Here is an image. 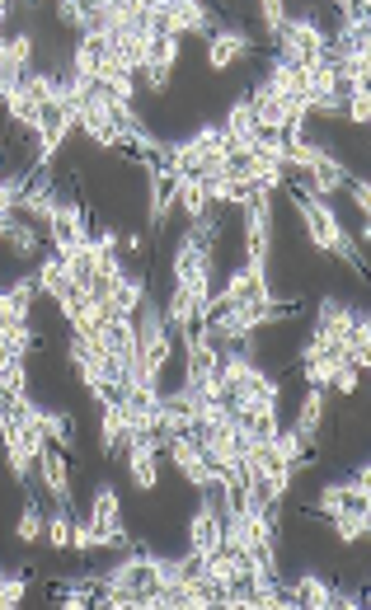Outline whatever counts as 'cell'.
<instances>
[{
	"mask_svg": "<svg viewBox=\"0 0 371 610\" xmlns=\"http://www.w3.org/2000/svg\"><path fill=\"white\" fill-rule=\"evenodd\" d=\"M296 207H301V221H306L310 230V244L315 249H325V254H339V259H348L362 273L367 263H362V249H357L353 240H348V230L339 226V216L325 207V198H310V193H296Z\"/></svg>",
	"mask_w": 371,
	"mask_h": 610,
	"instance_id": "6da1fadb",
	"label": "cell"
},
{
	"mask_svg": "<svg viewBox=\"0 0 371 610\" xmlns=\"http://www.w3.org/2000/svg\"><path fill=\"white\" fill-rule=\"evenodd\" d=\"M278 43H282L278 57L287 61V66H296V71H315V66L329 57V38L315 29V19H287V29L278 33Z\"/></svg>",
	"mask_w": 371,
	"mask_h": 610,
	"instance_id": "7a4b0ae2",
	"label": "cell"
},
{
	"mask_svg": "<svg viewBox=\"0 0 371 610\" xmlns=\"http://www.w3.org/2000/svg\"><path fill=\"white\" fill-rule=\"evenodd\" d=\"M292 310H296L292 301H278V305H231V310H217V315L202 324V329H207V334H221V338H245L249 329H259V324L287 320Z\"/></svg>",
	"mask_w": 371,
	"mask_h": 610,
	"instance_id": "3957f363",
	"label": "cell"
},
{
	"mask_svg": "<svg viewBox=\"0 0 371 610\" xmlns=\"http://www.w3.org/2000/svg\"><path fill=\"white\" fill-rule=\"evenodd\" d=\"M268 230H273V193L249 188L245 198V254L249 263H268Z\"/></svg>",
	"mask_w": 371,
	"mask_h": 610,
	"instance_id": "277c9868",
	"label": "cell"
},
{
	"mask_svg": "<svg viewBox=\"0 0 371 610\" xmlns=\"http://www.w3.org/2000/svg\"><path fill=\"white\" fill-rule=\"evenodd\" d=\"M221 549V507H217V493L207 488L198 503V517L188 526V559H212Z\"/></svg>",
	"mask_w": 371,
	"mask_h": 610,
	"instance_id": "5b68a950",
	"label": "cell"
},
{
	"mask_svg": "<svg viewBox=\"0 0 371 610\" xmlns=\"http://www.w3.org/2000/svg\"><path fill=\"white\" fill-rule=\"evenodd\" d=\"M90 526L99 535V549L104 545H132V535L123 526V503H118V493L109 484L94 493V507H90Z\"/></svg>",
	"mask_w": 371,
	"mask_h": 610,
	"instance_id": "8992f818",
	"label": "cell"
},
{
	"mask_svg": "<svg viewBox=\"0 0 371 610\" xmlns=\"http://www.w3.org/2000/svg\"><path fill=\"white\" fill-rule=\"evenodd\" d=\"M155 5H160V33L184 38V33L212 29V10L198 5V0H155Z\"/></svg>",
	"mask_w": 371,
	"mask_h": 610,
	"instance_id": "52a82bcc",
	"label": "cell"
},
{
	"mask_svg": "<svg viewBox=\"0 0 371 610\" xmlns=\"http://www.w3.org/2000/svg\"><path fill=\"white\" fill-rule=\"evenodd\" d=\"M76 132V122H71V113L57 104H47L43 113H38V165H52V155L62 151V141Z\"/></svg>",
	"mask_w": 371,
	"mask_h": 610,
	"instance_id": "ba28073f",
	"label": "cell"
},
{
	"mask_svg": "<svg viewBox=\"0 0 371 610\" xmlns=\"http://www.w3.org/2000/svg\"><path fill=\"white\" fill-rule=\"evenodd\" d=\"M127 442V470H132V484L137 488H155V479H160V465H155V451H160V432H151V437H123Z\"/></svg>",
	"mask_w": 371,
	"mask_h": 610,
	"instance_id": "9c48e42d",
	"label": "cell"
},
{
	"mask_svg": "<svg viewBox=\"0 0 371 610\" xmlns=\"http://www.w3.org/2000/svg\"><path fill=\"white\" fill-rule=\"evenodd\" d=\"M184 343H188V371H184V385H193V390H198L202 381H212V376H217L221 352L212 348V334H207V329H198V334H184Z\"/></svg>",
	"mask_w": 371,
	"mask_h": 610,
	"instance_id": "30bf717a",
	"label": "cell"
},
{
	"mask_svg": "<svg viewBox=\"0 0 371 610\" xmlns=\"http://www.w3.org/2000/svg\"><path fill=\"white\" fill-rule=\"evenodd\" d=\"M29 57H33V38L29 33H15L0 43V94L15 90L19 80L29 76Z\"/></svg>",
	"mask_w": 371,
	"mask_h": 610,
	"instance_id": "8fae6325",
	"label": "cell"
},
{
	"mask_svg": "<svg viewBox=\"0 0 371 610\" xmlns=\"http://www.w3.org/2000/svg\"><path fill=\"white\" fill-rule=\"evenodd\" d=\"M306 174H310V198H325V193H334L339 183H348V169L339 165V155H329V151H310L306 160Z\"/></svg>",
	"mask_w": 371,
	"mask_h": 610,
	"instance_id": "7c38bea8",
	"label": "cell"
},
{
	"mask_svg": "<svg viewBox=\"0 0 371 610\" xmlns=\"http://www.w3.org/2000/svg\"><path fill=\"white\" fill-rule=\"evenodd\" d=\"M38 474H43V488H47V493H52V498H57L62 507H71V470H66V456L52 442L38 451Z\"/></svg>",
	"mask_w": 371,
	"mask_h": 610,
	"instance_id": "4fadbf2b",
	"label": "cell"
},
{
	"mask_svg": "<svg viewBox=\"0 0 371 610\" xmlns=\"http://www.w3.org/2000/svg\"><path fill=\"white\" fill-rule=\"evenodd\" d=\"M278 587H282V596H287V601H301V606H310V610L339 606V592H334L325 578H315V573H310V578H301V582H278Z\"/></svg>",
	"mask_w": 371,
	"mask_h": 610,
	"instance_id": "5bb4252c",
	"label": "cell"
},
{
	"mask_svg": "<svg viewBox=\"0 0 371 610\" xmlns=\"http://www.w3.org/2000/svg\"><path fill=\"white\" fill-rule=\"evenodd\" d=\"M245 52H254L249 33L217 29V33H212V43H207V66H212V71H226V66H231L235 57H245Z\"/></svg>",
	"mask_w": 371,
	"mask_h": 610,
	"instance_id": "9a60e30c",
	"label": "cell"
},
{
	"mask_svg": "<svg viewBox=\"0 0 371 610\" xmlns=\"http://www.w3.org/2000/svg\"><path fill=\"white\" fill-rule=\"evenodd\" d=\"M33 282H38V291H47V296H52L57 305L76 296V282H71V273H66V263L57 259V254H47V259L38 263V277H33Z\"/></svg>",
	"mask_w": 371,
	"mask_h": 610,
	"instance_id": "2e32d148",
	"label": "cell"
},
{
	"mask_svg": "<svg viewBox=\"0 0 371 610\" xmlns=\"http://www.w3.org/2000/svg\"><path fill=\"white\" fill-rule=\"evenodd\" d=\"M174 61H179V38H174V33H160V38H155V47H151V66H146V71H151V90L155 94L170 85Z\"/></svg>",
	"mask_w": 371,
	"mask_h": 610,
	"instance_id": "e0dca14e",
	"label": "cell"
},
{
	"mask_svg": "<svg viewBox=\"0 0 371 610\" xmlns=\"http://www.w3.org/2000/svg\"><path fill=\"white\" fill-rule=\"evenodd\" d=\"M0 442H5V456H10V474H15L19 484H29V470H33V456L24 437H19V427L10 423V413H5V423H0Z\"/></svg>",
	"mask_w": 371,
	"mask_h": 610,
	"instance_id": "ac0fdd59",
	"label": "cell"
},
{
	"mask_svg": "<svg viewBox=\"0 0 371 610\" xmlns=\"http://www.w3.org/2000/svg\"><path fill=\"white\" fill-rule=\"evenodd\" d=\"M99 409H104V418H99V446H104V451H113V446L123 442V432H127V423H123V399L109 390V395L99 399Z\"/></svg>",
	"mask_w": 371,
	"mask_h": 610,
	"instance_id": "d6986e66",
	"label": "cell"
},
{
	"mask_svg": "<svg viewBox=\"0 0 371 610\" xmlns=\"http://www.w3.org/2000/svg\"><path fill=\"white\" fill-rule=\"evenodd\" d=\"M174 207H184L193 221L207 216V183H202L198 174H179V179H174Z\"/></svg>",
	"mask_w": 371,
	"mask_h": 610,
	"instance_id": "ffe728a7",
	"label": "cell"
},
{
	"mask_svg": "<svg viewBox=\"0 0 371 610\" xmlns=\"http://www.w3.org/2000/svg\"><path fill=\"white\" fill-rule=\"evenodd\" d=\"M90 273H123L118 268V230H99V235H90Z\"/></svg>",
	"mask_w": 371,
	"mask_h": 610,
	"instance_id": "44dd1931",
	"label": "cell"
},
{
	"mask_svg": "<svg viewBox=\"0 0 371 610\" xmlns=\"http://www.w3.org/2000/svg\"><path fill=\"white\" fill-rule=\"evenodd\" d=\"M0 104L10 108V118H15V122H24V127H33V132H38V113H43V104L33 99V90L24 85V80H19L15 90L0 94Z\"/></svg>",
	"mask_w": 371,
	"mask_h": 610,
	"instance_id": "7402d4cb",
	"label": "cell"
},
{
	"mask_svg": "<svg viewBox=\"0 0 371 610\" xmlns=\"http://www.w3.org/2000/svg\"><path fill=\"white\" fill-rule=\"evenodd\" d=\"M141 301H146V277H123V287L113 291L109 310L118 315V320H137Z\"/></svg>",
	"mask_w": 371,
	"mask_h": 610,
	"instance_id": "603a6c76",
	"label": "cell"
},
{
	"mask_svg": "<svg viewBox=\"0 0 371 610\" xmlns=\"http://www.w3.org/2000/svg\"><path fill=\"white\" fill-rule=\"evenodd\" d=\"M0 235H5V240H10V249H15V254H24V259H33V254H38V230H33L24 216L10 212L5 221H0Z\"/></svg>",
	"mask_w": 371,
	"mask_h": 610,
	"instance_id": "cb8c5ba5",
	"label": "cell"
},
{
	"mask_svg": "<svg viewBox=\"0 0 371 610\" xmlns=\"http://www.w3.org/2000/svg\"><path fill=\"white\" fill-rule=\"evenodd\" d=\"M104 52H109V38L104 33H85L76 43V76H99V61H104Z\"/></svg>",
	"mask_w": 371,
	"mask_h": 610,
	"instance_id": "d4e9b609",
	"label": "cell"
},
{
	"mask_svg": "<svg viewBox=\"0 0 371 610\" xmlns=\"http://www.w3.org/2000/svg\"><path fill=\"white\" fill-rule=\"evenodd\" d=\"M320 418H325V390H320V385H310L306 399H301V413H296V432L310 442V437L320 432Z\"/></svg>",
	"mask_w": 371,
	"mask_h": 610,
	"instance_id": "484cf974",
	"label": "cell"
},
{
	"mask_svg": "<svg viewBox=\"0 0 371 610\" xmlns=\"http://www.w3.org/2000/svg\"><path fill=\"white\" fill-rule=\"evenodd\" d=\"M160 315H165V324H170V329H179V334H188V324L198 320V305H193V296H188L184 287H174L170 305H165Z\"/></svg>",
	"mask_w": 371,
	"mask_h": 610,
	"instance_id": "4316f807",
	"label": "cell"
},
{
	"mask_svg": "<svg viewBox=\"0 0 371 610\" xmlns=\"http://www.w3.org/2000/svg\"><path fill=\"white\" fill-rule=\"evenodd\" d=\"M24 216H38L47 226V216H52V207H57V193H52V183H38V188H29V193H19L15 202Z\"/></svg>",
	"mask_w": 371,
	"mask_h": 610,
	"instance_id": "83f0119b",
	"label": "cell"
},
{
	"mask_svg": "<svg viewBox=\"0 0 371 610\" xmlns=\"http://www.w3.org/2000/svg\"><path fill=\"white\" fill-rule=\"evenodd\" d=\"M329 521H334V535H339L343 545H357L371 531V512H339V517H329Z\"/></svg>",
	"mask_w": 371,
	"mask_h": 610,
	"instance_id": "f1b7e54d",
	"label": "cell"
},
{
	"mask_svg": "<svg viewBox=\"0 0 371 610\" xmlns=\"http://www.w3.org/2000/svg\"><path fill=\"white\" fill-rule=\"evenodd\" d=\"M343 362H348V357H343V348L325 352V357H315V362H306V381L320 385V390H329V381H334V371H339Z\"/></svg>",
	"mask_w": 371,
	"mask_h": 610,
	"instance_id": "f546056e",
	"label": "cell"
},
{
	"mask_svg": "<svg viewBox=\"0 0 371 610\" xmlns=\"http://www.w3.org/2000/svg\"><path fill=\"white\" fill-rule=\"evenodd\" d=\"M15 535H19V545H38L47 535V521H43V512H38V503H24V517H19V526H15Z\"/></svg>",
	"mask_w": 371,
	"mask_h": 610,
	"instance_id": "4dcf8cb0",
	"label": "cell"
},
{
	"mask_svg": "<svg viewBox=\"0 0 371 610\" xmlns=\"http://www.w3.org/2000/svg\"><path fill=\"white\" fill-rule=\"evenodd\" d=\"M38 427H43L47 437L57 446H76V432H71V423H66V413L57 409H38Z\"/></svg>",
	"mask_w": 371,
	"mask_h": 610,
	"instance_id": "1f68e13d",
	"label": "cell"
},
{
	"mask_svg": "<svg viewBox=\"0 0 371 610\" xmlns=\"http://www.w3.org/2000/svg\"><path fill=\"white\" fill-rule=\"evenodd\" d=\"M71 526H76V521H71V512H66V507L57 503V512L47 517V545L71 549Z\"/></svg>",
	"mask_w": 371,
	"mask_h": 610,
	"instance_id": "d6a6232c",
	"label": "cell"
},
{
	"mask_svg": "<svg viewBox=\"0 0 371 610\" xmlns=\"http://www.w3.org/2000/svg\"><path fill=\"white\" fill-rule=\"evenodd\" d=\"M0 395H24V357H10L0 366Z\"/></svg>",
	"mask_w": 371,
	"mask_h": 610,
	"instance_id": "836d02e7",
	"label": "cell"
},
{
	"mask_svg": "<svg viewBox=\"0 0 371 610\" xmlns=\"http://www.w3.org/2000/svg\"><path fill=\"white\" fill-rule=\"evenodd\" d=\"M24 592H29V578H24V573H15V578H0V610H15L19 601H24Z\"/></svg>",
	"mask_w": 371,
	"mask_h": 610,
	"instance_id": "e575fe53",
	"label": "cell"
},
{
	"mask_svg": "<svg viewBox=\"0 0 371 610\" xmlns=\"http://www.w3.org/2000/svg\"><path fill=\"white\" fill-rule=\"evenodd\" d=\"M57 15H62V24H71V29H80V38L90 33V5H76V0H62V5H57Z\"/></svg>",
	"mask_w": 371,
	"mask_h": 610,
	"instance_id": "d590c367",
	"label": "cell"
},
{
	"mask_svg": "<svg viewBox=\"0 0 371 610\" xmlns=\"http://www.w3.org/2000/svg\"><path fill=\"white\" fill-rule=\"evenodd\" d=\"M259 15H263V29L273 33V38H278L282 29H287V10H282V0H263Z\"/></svg>",
	"mask_w": 371,
	"mask_h": 610,
	"instance_id": "8d00e7d4",
	"label": "cell"
},
{
	"mask_svg": "<svg viewBox=\"0 0 371 610\" xmlns=\"http://www.w3.org/2000/svg\"><path fill=\"white\" fill-rule=\"evenodd\" d=\"M357 376H362V366L343 362L339 371H334V381H329V385H334V390H339V395H353V390H357Z\"/></svg>",
	"mask_w": 371,
	"mask_h": 610,
	"instance_id": "74e56055",
	"label": "cell"
},
{
	"mask_svg": "<svg viewBox=\"0 0 371 610\" xmlns=\"http://www.w3.org/2000/svg\"><path fill=\"white\" fill-rule=\"evenodd\" d=\"M339 19H343V29H367V5L348 0V5H339Z\"/></svg>",
	"mask_w": 371,
	"mask_h": 610,
	"instance_id": "f35d334b",
	"label": "cell"
},
{
	"mask_svg": "<svg viewBox=\"0 0 371 610\" xmlns=\"http://www.w3.org/2000/svg\"><path fill=\"white\" fill-rule=\"evenodd\" d=\"M343 104H348L353 122H367V118H371V99H367V90H348V94H343Z\"/></svg>",
	"mask_w": 371,
	"mask_h": 610,
	"instance_id": "ab89813d",
	"label": "cell"
},
{
	"mask_svg": "<svg viewBox=\"0 0 371 610\" xmlns=\"http://www.w3.org/2000/svg\"><path fill=\"white\" fill-rule=\"evenodd\" d=\"M71 549H80V554H85V549H99V535H94L90 521H85V526H71Z\"/></svg>",
	"mask_w": 371,
	"mask_h": 610,
	"instance_id": "60d3db41",
	"label": "cell"
},
{
	"mask_svg": "<svg viewBox=\"0 0 371 610\" xmlns=\"http://www.w3.org/2000/svg\"><path fill=\"white\" fill-rule=\"evenodd\" d=\"M348 193H353L357 212L367 216V212H371V188H367V179H353V174H348Z\"/></svg>",
	"mask_w": 371,
	"mask_h": 610,
	"instance_id": "b9f144b4",
	"label": "cell"
}]
</instances>
